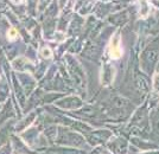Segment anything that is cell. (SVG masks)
<instances>
[{
  "label": "cell",
  "mask_w": 159,
  "mask_h": 154,
  "mask_svg": "<svg viewBox=\"0 0 159 154\" xmlns=\"http://www.w3.org/2000/svg\"><path fill=\"white\" fill-rule=\"evenodd\" d=\"M42 56H43L44 58H51V57H52V55H51V50H50L49 47H44V49H42Z\"/></svg>",
  "instance_id": "cell-4"
},
{
  "label": "cell",
  "mask_w": 159,
  "mask_h": 154,
  "mask_svg": "<svg viewBox=\"0 0 159 154\" xmlns=\"http://www.w3.org/2000/svg\"><path fill=\"white\" fill-rule=\"evenodd\" d=\"M153 89H154V93L159 95V74H156L153 77Z\"/></svg>",
  "instance_id": "cell-2"
},
{
  "label": "cell",
  "mask_w": 159,
  "mask_h": 154,
  "mask_svg": "<svg viewBox=\"0 0 159 154\" xmlns=\"http://www.w3.org/2000/svg\"><path fill=\"white\" fill-rule=\"evenodd\" d=\"M109 56L113 59H119L122 56L121 38H120V34L118 32L113 36L111 42H109Z\"/></svg>",
  "instance_id": "cell-1"
},
{
  "label": "cell",
  "mask_w": 159,
  "mask_h": 154,
  "mask_svg": "<svg viewBox=\"0 0 159 154\" xmlns=\"http://www.w3.org/2000/svg\"><path fill=\"white\" fill-rule=\"evenodd\" d=\"M17 37H18V32H17V30L16 29H10V31H8V33H7V38L10 40H14L17 39Z\"/></svg>",
  "instance_id": "cell-3"
}]
</instances>
